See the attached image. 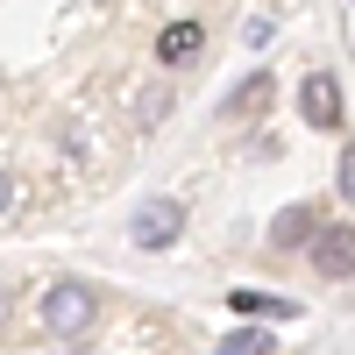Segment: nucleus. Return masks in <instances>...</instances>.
I'll return each instance as SVG.
<instances>
[{"label": "nucleus", "instance_id": "1", "mask_svg": "<svg viewBox=\"0 0 355 355\" xmlns=\"http://www.w3.org/2000/svg\"><path fill=\"white\" fill-rule=\"evenodd\" d=\"M85 327H100V291L78 284V277H57L43 291V334L50 341H78Z\"/></svg>", "mask_w": 355, "mask_h": 355}, {"label": "nucleus", "instance_id": "2", "mask_svg": "<svg viewBox=\"0 0 355 355\" xmlns=\"http://www.w3.org/2000/svg\"><path fill=\"white\" fill-rule=\"evenodd\" d=\"M178 227H185V206H178V199H150L135 214V249H171Z\"/></svg>", "mask_w": 355, "mask_h": 355}, {"label": "nucleus", "instance_id": "3", "mask_svg": "<svg viewBox=\"0 0 355 355\" xmlns=\"http://www.w3.org/2000/svg\"><path fill=\"white\" fill-rule=\"evenodd\" d=\"M299 107H306L313 128H341V85H334L327 71H313V78L299 85Z\"/></svg>", "mask_w": 355, "mask_h": 355}, {"label": "nucleus", "instance_id": "4", "mask_svg": "<svg viewBox=\"0 0 355 355\" xmlns=\"http://www.w3.org/2000/svg\"><path fill=\"white\" fill-rule=\"evenodd\" d=\"M313 263H320V270H327V277H348V263H355V234L334 220V227H313Z\"/></svg>", "mask_w": 355, "mask_h": 355}, {"label": "nucleus", "instance_id": "5", "mask_svg": "<svg viewBox=\"0 0 355 355\" xmlns=\"http://www.w3.org/2000/svg\"><path fill=\"white\" fill-rule=\"evenodd\" d=\"M313 227H320L313 206H291V214H277V227H270V249H306Z\"/></svg>", "mask_w": 355, "mask_h": 355}, {"label": "nucleus", "instance_id": "6", "mask_svg": "<svg viewBox=\"0 0 355 355\" xmlns=\"http://www.w3.org/2000/svg\"><path fill=\"white\" fill-rule=\"evenodd\" d=\"M157 57H164V64H192V57H199V21H171L157 36Z\"/></svg>", "mask_w": 355, "mask_h": 355}, {"label": "nucleus", "instance_id": "7", "mask_svg": "<svg viewBox=\"0 0 355 355\" xmlns=\"http://www.w3.org/2000/svg\"><path fill=\"white\" fill-rule=\"evenodd\" d=\"M234 313H270V320H299V299H277V291H234Z\"/></svg>", "mask_w": 355, "mask_h": 355}, {"label": "nucleus", "instance_id": "8", "mask_svg": "<svg viewBox=\"0 0 355 355\" xmlns=\"http://www.w3.org/2000/svg\"><path fill=\"white\" fill-rule=\"evenodd\" d=\"M164 114H171V85H142V93H135V121H142V128H157Z\"/></svg>", "mask_w": 355, "mask_h": 355}, {"label": "nucleus", "instance_id": "9", "mask_svg": "<svg viewBox=\"0 0 355 355\" xmlns=\"http://www.w3.org/2000/svg\"><path fill=\"white\" fill-rule=\"evenodd\" d=\"M214 355H270V334H263V327H234Z\"/></svg>", "mask_w": 355, "mask_h": 355}, {"label": "nucleus", "instance_id": "10", "mask_svg": "<svg viewBox=\"0 0 355 355\" xmlns=\"http://www.w3.org/2000/svg\"><path fill=\"white\" fill-rule=\"evenodd\" d=\"M263 93H270V78H249V85H234V100H227V114H249Z\"/></svg>", "mask_w": 355, "mask_h": 355}, {"label": "nucleus", "instance_id": "11", "mask_svg": "<svg viewBox=\"0 0 355 355\" xmlns=\"http://www.w3.org/2000/svg\"><path fill=\"white\" fill-rule=\"evenodd\" d=\"M8 206H15V178L0 171V214H8Z\"/></svg>", "mask_w": 355, "mask_h": 355}, {"label": "nucleus", "instance_id": "12", "mask_svg": "<svg viewBox=\"0 0 355 355\" xmlns=\"http://www.w3.org/2000/svg\"><path fill=\"white\" fill-rule=\"evenodd\" d=\"M0 320H8V284H0Z\"/></svg>", "mask_w": 355, "mask_h": 355}]
</instances>
